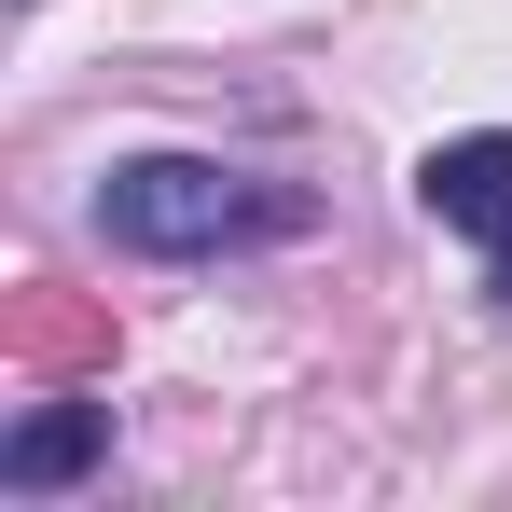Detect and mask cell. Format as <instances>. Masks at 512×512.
Listing matches in <instances>:
<instances>
[{"label": "cell", "mask_w": 512, "mask_h": 512, "mask_svg": "<svg viewBox=\"0 0 512 512\" xmlns=\"http://www.w3.org/2000/svg\"><path fill=\"white\" fill-rule=\"evenodd\" d=\"M97 457H111V402H28V416L0 429V485H14V499L84 485Z\"/></svg>", "instance_id": "3957f363"}, {"label": "cell", "mask_w": 512, "mask_h": 512, "mask_svg": "<svg viewBox=\"0 0 512 512\" xmlns=\"http://www.w3.org/2000/svg\"><path fill=\"white\" fill-rule=\"evenodd\" d=\"M499 305H512V236H499Z\"/></svg>", "instance_id": "277c9868"}, {"label": "cell", "mask_w": 512, "mask_h": 512, "mask_svg": "<svg viewBox=\"0 0 512 512\" xmlns=\"http://www.w3.org/2000/svg\"><path fill=\"white\" fill-rule=\"evenodd\" d=\"M97 222H111V250H139V263H208V250L305 236V194L222 167V153H125L97 180Z\"/></svg>", "instance_id": "6da1fadb"}, {"label": "cell", "mask_w": 512, "mask_h": 512, "mask_svg": "<svg viewBox=\"0 0 512 512\" xmlns=\"http://www.w3.org/2000/svg\"><path fill=\"white\" fill-rule=\"evenodd\" d=\"M416 208L443 222V236H485V250H499V236H512V125L443 139V153L416 167Z\"/></svg>", "instance_id": "7a4b0ae2"}]
</instances>
